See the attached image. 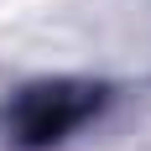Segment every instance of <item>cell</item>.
Returning <instances> with one entry per match:
<instances>
[{
	"instance_id": "obj_1",
	"label": "cell",
	"mask_w": 151,
	"mask_h": 151,
	"mask_svg": "<svg viewBox=\"0 0 151 151\" xmlns=\"http://www.w3.org/2000/svg\"><path fill=\"white\" fill-rule=\"evenodd\" d=\"M94 109H99V89L89 83H42V89L21 94L5 120H11L16 146H52L73 125H83Z\"/></svg>"
}]
</instances>
